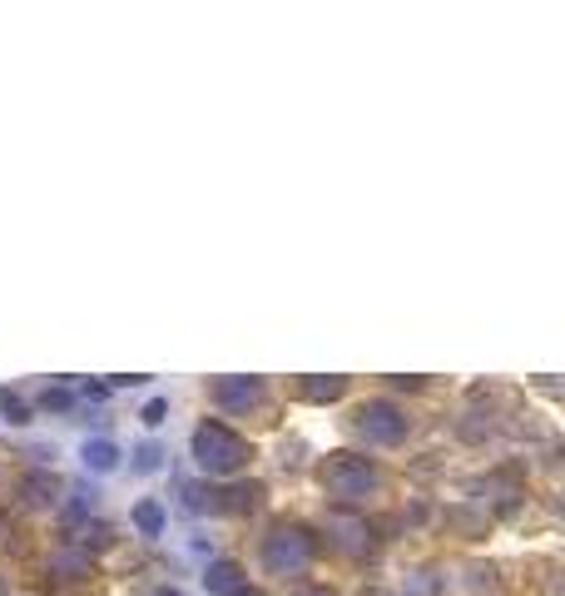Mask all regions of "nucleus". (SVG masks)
Listing matches in <instances>:
<instances>
[{"mask_svg":"<svg viewBox=\"0 0 565 596\" xmlns=\"http://www.w3.org/2000/svg\"><path fill=\"white\" fill-rule=\"evenodd\" d=\"M209 393H214L219 408H234V412H248L263 402V383L258 378H219Z\"/></svg>","mask_w":565,"mask_h":596,"instance_id":"obj_5","label":"nucleus"},{"mask_svg":"<svg viewBox=\"0 0 565 596\" xmlns=\"http://www.w3.org/2000/svg\"><path fill=\"white\" fill-rule=\"evenodd\" d=\"M21 492H25V498H31V502H55V492H60V482H55V477H45V472H31V477H25V482H21Z\"/></svg>","mask_w":565,"mask_h":596,"instance_id":"obj_9","label":"nucleus"},{"mask_svg":"<svg viewBox=\"0 0 565 596\" xmlns=\"http://www.w3.org/2000/svg\"><path fill=\"white\" fill-rule=\"evenodd\" d=\"M0 412H5V423H25L31 412H25L21 398H11V393H0Z\"/></svg>","mask_w":565,"mask_h":596,"instance_id":"obj_11","label":"nucleus"},{"mask_svg":"<svg viewBox=\"0 0 565 596\" xmlns=\"http://www.w3.org/2000/svg\"><path fill=\"white\" fill-rule=\"evenodd\" d=\"M352 428L367 437V443H377V447H397L407 437V412L397 408L392 398H367L363 408H357V418H352Z\"/></svg>","mask_w":565,"mask_h":596,"instance_id":"obj_4","label":"nucleus"},{"mask_svg":"<svg viewBox=\"0 0 565 596\" xmlns=\"http://www.w3.org/2000/svg\"><path fill=\"white\" fill-rule=\"evenodd\" d=\"M193 457H199L203 472L234 477V472H244L254 453H248V443L228 423H203L199 433H193Z\"/></svg>","mask_w":565,"mask_h":596,"instance_id":"obj_2","label":"nucleus"},{"mask_svg":"<svg viewBox=\"0 0 565 596\" xmlns=\"http://www.w3.org/2000/svg\"><path fill=\"white\" fill-rule=\"evenodd\" d=\"M238 586H244L238 562H214V566H209V592H214V596H234Z\"/></svg>","mask_w":565,"mask_h":596,"instance_id":"obj_6","label":"nucleus"},{"mask_svg":"<svg viewBox=\"0 0 565 596\" xmlns=\"http://www.w3.org/2000/svg\"><path fill=\"white\" fill-rule=\"evenodd\" d=\"M348 393V378H313V383H303V398H313V402H332V398H342Z\"/></svg>","mask_w":565,"mask_h":596,"instance_id":"obj_7","label":"nucleus"},{"mask_svg":"<svg viewBox=\"0 0 565 596\" xmlns=\"http://www.w3.org/2000/svg\"><path fill=\"white\" fill-rule=\"evenodd\" d=\"M45 408L64 412V408H70V393H45Z\"/></svg>","mask_w":565,"mask_h":596,"instance_id":"obj_12","label":"nucleus"},{"mask_svg":"<svg viewBox=\"0 0 565 596\" xmlns=\"http://www.w3.org/2000/svg\"><path fill=\"white\" fill-rule=\"evenodd\" d=\"M0 537H5V512H0Z\"/></svg>","mask_w":565,"mask_h":596,"instance_id":"obj_15","label":"nucleus"},{"mask_svg":"<svg viewBox=\"0 0 565 596\" xmlns=\"http://www.w3.org/2000/svg\"><path fill=\"white\" fill-rule=\"evenodd\" d=\"M298 596H328V592H322V586H308V592H298Z\"/></svg>","mask_w":565,"mask_h":596,"instance_id":"obj_14","label":"nucleus"},{"mask_svg":"<svg viewBox=\"0 0 565 596\" xmlns=\"http://www.w3.org/2000/svg\"><path fill=\"white\" fill-rule=\"evenodd\" d=\"M313 557H318V542H313V531L298 527V522H278V527L263 537V566L273 576L308 572Z\"/></svg>","mask_w":565,"mask_h":596,"instance_id":"obj_1","label":"nucleus"},{"mask_svg":"<svg viewBox=\"0 0 565 596\" xmlns=\"http://www.w3.org/2000/svg\"><path fill=\"white\" fill-rule=\"evenodd\" d=\"M160 596H179V592H160Z\"/></svg>","mask_w":565,"mask_h":596,"instance_id":"obj_16","label":"nucleus"},{"mask_svg":"<svg viewBox=\"0 0 565 596\" xmlns=\"http://www.w3.org/2000/svg\"><path fill=\"white\" fill-rule=\"evenodd\" d=\"M134 527L144 531V537H160V531H164V507H160V502H139V507H134Z\"/></svg>","mask_w":565,"mask_h":596,"instance_id":"obj_8","label":"nucleus"},{"mask_svg":"<svg viewBox=\"0 0 565 596\" xmlns=\"http://www.w3.org/2000/svg\"><path fill=\"white\" fill-rule=\"evenodd\" d=\"M377 467L373 457H357V453H332L328 463H322V488H328V498L338 502H363L377 492Z\"/></svg>","mask_w":565,"mask_h":596,"instance_id":"obj_3","label":"nucleus"},{"mask_svg":"<svg viewBox=\"0 0 565 596\" xmlns=\"http://www.w3.org/2000/svg\"><path fill=\"white\" fill-rule=\"evenodd\" d=\"M115 457H119V453H115L109 443H90V447H85V463L95 467V472H109V467H115Z\"/></svg>","mask_w":565,"mask_h":596,"instance_id":"obj_10","label":"nucleus"},{"mask_svg":"<svg viewBox=\"0 0 565 596\" xmlns=\"http://www.w3.org/2000/svg\"><path fill=\"white\" fill-rule=\"evenodd\" d=\"M234 596H263V592H254V586H238V592Z\"/></svg>","mask_w":565,"mask_h":596,"instance_id":"obj_13","label":"nucleus"}]
</instances>
